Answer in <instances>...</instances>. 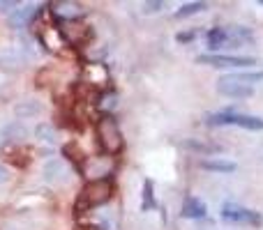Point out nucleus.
Wrapping results in <instances>:
<instances>
[{
    "mask_svg": "<svg viewBox=\"0 0 263 230\" xmlns=\"http://www.w3.org/2000/svg\"><path fill=\"white\" fill-rule=\"evenodd\" d=\"M95 131H97V143L109 157H114V154H118L123 150V131H120L118 122L111 115H102L97 120Z\"/></svg>",
    "mask_w": 263,
    "mask_h": 230,
    "instance_id": "nucleus-1",
    "label": "nucleus"
},
{
    "mask_svg": "<svg viewBox=\"0 0 263 230\" xmlns=\"http://www.w3.org/2000/svg\"><path fill=\"white\" fill-rule=\"evenodd\" d=\"M205 122L213 127H240V129L247 131H261L263 129V120L256 115H245V113H238V111H219V113H210L205 117Z\"/></svg>",
    "mask_w": 263,
    "mask_h": 230,
    "instance_id": "nucleus-2",
    "label": "nucleus"
},
{
    "mask_svg": "<svg viewBox=\"0 0 263 230\" xmlns=\"http://www.w3.org/2000/svg\"><path fill=\"white\" fill-rule=\"evenodd\" d=\"M111 196H114V184H111V180H106V177H102V180H90L81 189L79 205H83V207H100V205L109 203Z\"/></svg>",
    "mask_w": 263,
    "mask_h": 230,
    "instance_id": "nucleus-3",
    "label": "nucleus"
},
{
    "mask_svg": "<svg viewBox=\"0 0 263 230\" xmlns=\"http://www.w3.org/2000/svg\"><path fill=\"white\" fill-rule=\"evenodd\" d=\"M222 219L227 223H233V226H252L259 228L263 223L261 214L254 212V210H247L238 203H224L222 205Z\"/></svg>",
    "mask_w": 263,
    "mask_h": 230,
    "instance_id": "nucleus-4",
    "label": "nucleus"
},
{
    "mask_svg": "<svg viewBox=\"0 0 263 230\" xmlns=\"http://www.w3.org/2000/svg\"><path fill=\"white\" fill-rule=\"evenodd\" d=\"M199 65H208V67H222V69H236V67H252L256 65L254 58H245V55H219V53H203L196 58Z\"/></svg>",
    "mask_w": 263,
    "mask_h": 230,
    "instance_id": "nucleus-5",
    "label": "nucleus"
},
{
    "mask_svg": "<svg viewBox=\"0 0 263 230\" xmlns=\"http://www.w3.org/2000/svg\"><path fill=\"white\" fill-rule=\"evenodd\" d=\"M217 92L224 97H231V99H247V97L254 95V88L236 81V78L229 74V76H222L217 81Z\"/></svg>",
    "mask_w": 263,
    "mask_h": 230,
    "instance_id": "nucleus-6",
    "label": "nucleus"
},
{
    "mask_svg": "<svg viewBox=\"0 0 263 230\" xmlns=\"http://www.w3.org/2000/svg\"><path fill=\"white\" fill-rule=\"evenodd\" d=\"M60 35H63V39L67 41L69 46H79L88 39L90 30H88L81 21L72 18V21H60Z\"/></svg>",
    "mask_w": 263,
    "mask_h": 230,
    "instance_id": "nucleus-7",
    "label": "nucleus"
},
{
    "mask_svg": "<svg viewBox=\"0 0 263 230\" xmlns=\"http://www.w3.org/2000/svg\"><path fill=\"white\" fill-rule=\"evenodd\" d=\"M180 212H182V217L185 219H203L205 214H208V207H205V203L201 198L190 196V198H185Z\"/></svg>",
    "mask_w": 263,
    "mask_h": 230,
    "instance_id": "nucleus-8",
    "label": "nucleus"
},
{
    "mask_svg": "<svg viewBox=\"0 0 263 230\" xmlns=\"http://www.w3.org/2000/svg\"><path fill=\"white\" fill-rule=\"evenodd\" d=\"M63 154L74 163V166L79 168V171H86V154H83V150L79 148L77 143H67V145H65Z\"/></svg>",
    "mask_w": 263,
    "mask_h": 230,
    "instance_id": "nucleus-9",
    "label": "nucleus"
},
{
    "mask_svg": "<svg viewBox=\"0 0 263 230\" xmlns=\"http://www.w3.org/2000/svg\"><path fill=\"white\" fill-rule=\"evenodd\" d=\"M32 14H35V5H23V7H18L12 12L9 23H12V28H23L32 18Z\"/></svg>",
    "mask_w": 263,
    "mask_h": 230,
    "instance_id": "nucleus-10",
    "label": "nucleus"
},
{
    "mask_svg": "<svg viewBox=\"0 0 263 230\" xmlns=\"http://www.w3.org/2000/svg\"><path fill=\"white\" fill-rule=\"evenodd\" d=\"M53 12H55V16L63 18V21H72V18H77L79 14H81V9L74 3H53Z\"/></svg>",
    "mask_w": 263,
    "mask_h": 230,
    "instance_id": "nucleus-11",
    "label": "nucleus"
},
{
    "mask_svg": "<svg viewBox=\"0 0 263 230\" xmlns=\"http://www.w3.org/2000/svg\"><path fill=\"white\" fill-rule=\"evenodd\" d=\"M203 171H213V173H233L236 171V163L233 161H222V159H205L201 161Z\"/></svg>",
    "mask_w": 263,
    "mask_h": 230,
    "instance_id": "nucleus-12",
    "label": "nucleus"
},
{
    "mask_svg": "<svg viewBox=\"0 0 263 230\" xmlns=\"http://www.w3.org/2000/svg\"><path fill=\"white\" fill-rule=\"evenodd\" d=\"M205 41H208V49H210V51L224 49V44H227V35H224V28H213V30L205 35Z\"/></svg>",
    "mask_w": 263,
    "mask_h": 230,
    "instance_id": "nucleus-13",
    "label": "nucleus"
},
{
    "mask_svg": "<svg viewBox=\"0 0 263 230\" xmlns=\"http://www.w3.org/2000/svg\"><path fill=\"white\" fill-rule=\"evenodd\" d=\"M44 177L49 182H55V180H63V177H67L65 175V166H63V161H49L44 166Z\"/></svg>",
    "mask_w": 263,
    "mask_h": 230,
    "instance_id": "nucleus-14",
    "label": "nucleus"
},
{
    "mask_svg": "<svg viewBox=\"0 0 263 230\" xmlns=\"http://www.w3.org/2000/svg\"><path fill=\"white\" fill-rule=\"evenodd\" d=\"M157 207V203H155V196H153V182L145 180L143 182V205H141V210L143 212H150V210Z\"/></svg>",
    "mask_w": 263,
    "mask_h": 230,
    "instance_id": "nucleus-15",
    "label": "nucleus"
},
{
    "mask_svg": "<svg viewBox=\"0 0 263 230\" xmlns=\"http://www.w3.org/2000/svg\"><path fill=\"white\" fill-rule=\"evenodd\" d=\"M205 7H208L205 3H187L176 12V18H185V16H192V14H199V12H203Z\"/></svg>",
    "mask_w": 263,
    "mask_h": 230,
    "instance_id": "nucleus-16",
    "label": "nucleus"
},
{
    "mask_svg": "<svg viewBox=\"0 0 263 230\" xmlns=\"http://www.w3.org/2000/svg\"><path fill=\"white\" fill-rule=\"evenodd\" d=\"M236 81H240V83H245V86H252L254 88V83H259L263 81V72H247V74H231Z\"/></svg>",
    "mask_w": 263,
    "mask_h": 230,
    "instance_id": "nucleus-17",
    "label": "nucleus"
},
{
    "mask_svg": "<svg viewBox=\"0 0 263 230\" xmlns=\"http://www.w3.org/2000/svg\"><path fill=\"white\" fill-rule=\"evenodd\" d=\"M102 78H106V72L102 65H88V83H95L100 86Z\"/></svg>",
    "mask_w": 263,
    "mask_h": 230,
    "instance_id": "nucleus-18",
    "label": "nucleus"
},
{
    "mask_svg": "<svg viewBox=\"0 0 263 230\" xmlns=\"http://www.w3.org/2000/svg\"><path fill=\"white\" fill-rule=\"evenodd\" d=\"M37 136H40V140H49V143H53L55 131H53L51 124H40L37 127Z\"/></svg>",
    "mask_w": 263,
    "mask_h": 230,
    "instance_id": "nucleus-19",
    "label": "nucleus"
},
{
    "mask_svg": "<svg viewBox=\"0 0 263 230\" xmlns=\"http://www.w3.org/2000/svg\"><path fill=\"white\" fill-rule=\"evenodd\" d=\"M16 113L18 115H35V113H40V104H32V101H30V104H21V106H18V109H16Z\"/></svg>",
    "mask_w": 263,
    "mask_h": 230,
    "instance_id": "nucleus-20",
    "label": "nucleus"
},
{
    "mask_svg": "<svg viewBox=\"0 0 263 230\" xmlns=\"http://www.w3.org/2000/svg\"><path fill=\"white\" fill-rule=\"evenodd\" d=\"M185 148H190V150H196V152H213V145H201V143H192V140H187L185 143Z\"/></svg>",
    "mask_w": 263,
    "mask_h": 230,
    "instance_id": "nucleus-21",
    "label": "nucleus"
},
{
    "mask_svg": "<svg viewBox=\"0 0 263 230\" xmlns=\"http://www.w3.org/2000/svg\"><path fill=\"white\" fill-rule=\"evenodd\" d=\"M9 180V173H7V168H3L0 166V184H5V182Z\"/></svg>",
    "mask_w": 263,
    "mask_h": 230,
    "instance_id": "nucleus-22",
    "label": "nucleus"
},
{
    "mask_svg": "<svg viewBox=\"0 0 263 230\" xmlns=\"http://www.w3.org/2000/svg\"><path fill=\"white\" fill-rule=\"evenodd\" d=\"M145 7H148V12H155V9H162V3H145Z\"/></svg>",
    "mask_w": 263,
    "mask_h": 230,
    "instance_id": "nucleus-23",
    "label": "nucleus"
},
{
    "mask_svg": "<svg viewBox=\"0 0 263 230\" xmlns=\"http://www.w3.org/2000/svg\"><path fill=\"white\" fill-rule=\"evenodd\" d=\"M79 230H100V228H95V226H83V228H79Z\"/></svg>",
    "mask_w": 263,
    "mask_h": 230,
    "instance_id": "nucleus-24",
    "label": "nucleus"
}]
</instances>
